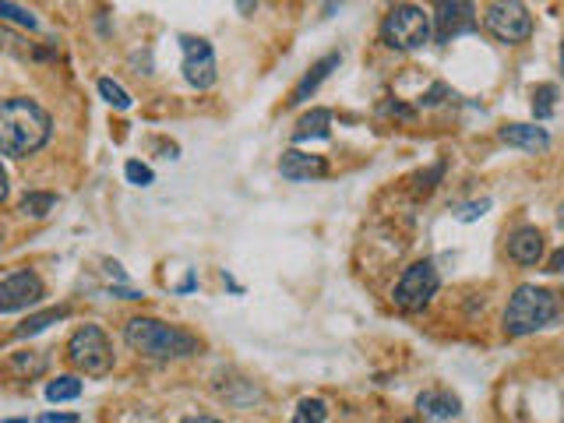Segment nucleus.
Wrapping results in <instances>:
<instances>
[{"mask_svg": "<svg viewBox=\"0 0 564 423\" xmlns=\"http://www.w3.org/2000/svg\"><path fill=\"white\" fill-rule=\"evenodd\" d=\"M53 120L36 99L11 96L0 99V156L25 159L50 141Z\"/></svg>", "mask_w": 564, "mask_h": 423, "instance_id": "1", "label": "nucleus"}, {"mask_svg": "<svg viewBox=\"0 0 564 423\" xmlns=\"http://www.w3.org/2000/svg\"><path fill=\"white\" fill-rule=\"evenodd\" d=\"M124 339L134 353H141L145 360H156V364L187 360V357H194L201 346L191 332H184V328H177V325H166V321H159V318H131L124 328Z\"/></svg>", "mask_w": 564, "mask_h": 423, "instance_id": "2", "label": "nucleus"}, {"mask_svg": "<svg viewBox=\"0 0 564 423\" xmlns=\"http://www.w3.org/2000/svg\"><path fill=\"white\" fill-rule=\"evenodd\" d=\"M557 318V293L543 290V286H519L505 307V335L522 339L540 328H547Z\"/></svg>", "mask_w": 564, "mask_h": 423, "instance_id": "3", "label": "nucleus"}, {"mask_svg": "<svg viewBox=\"0 0 564 423\" xmlns=\"http://www.w3.org/2000/svg\"><path fill=\"white\" fill-rule=\"evenodd\" d=\"M381 43L392 50H420L431 43V15L416 4H395L381 22Z\"/></svg>", "mask_w": 564, "mask_h": 423, "instance_id": "4", "label": "nucleus"}, {"mask_svg": "<svg viewBox=\"0 0 564 423\" xmlns=\"http://www.w3.org/2000/svg\"><path fill=\"white\" fill-rule=\"evenodd\" d=\"M67 360L89 378H106L113 371V346L99 325H82L67 339Z\"/></svg>", "mask_w": 564, "mask_h": 423, "instance_id": "5", "label": "nucleus"}, {"mask_svg": "<svg viewBox=\"0 0 564 423\" xmlns=\"http://www.w3.org/2000/svg\"><path fill=\"white\" fill-rule=\"evenodd\" d=\"M438 286H441V275H438V268H434V261H416V265H409L406 272H402V279L395 282L392 300L399 311L416 314L431 304Z\"/></svg>", "mask_w": 564, "mask_h": 423, "instance_id": "6", "label": "nucleus"}, {"mask_svg": "<svg viewBox=\"0 0 564 423\" xmlns=\"http://www.w3.org/2000/svg\"><path fill=\"white\" fill-rule=\"evenodd\" d=\"M483 25L494 39L501 43H526L533 36V15H529L526 4H515V0H498V4H487L483 11Z\"/></svg>", "mask_w": 564, "mask_h": 423, "instance_id": "7", "label": "nucleus"}, {"mask_svg": "<svg viewBox=\"0 0 564 423\" xmlns=\"http://www.w3.org/2000/svg\"><path fill=\"white\" fill-rule=\"evenodd\" d=\"M180 50H184V64H180V71H184L187 85H194V89H212L219 78L212 43L201 36H180Z\"/></svg>", "mask_w": 564, "mask_h": 423, "instance_id": "8", "label": "nucleus"}, {"mask_svg": "<svg viewBox=\"0 0 564 423\" xmlns=\"http://www.w3.org/2000/svg\"><path fill=\"white\" fill-rule=\"evenodd\" d=\"M46 297V286L36 272L22 268V272L0 279V314H15L25 311V307H36L39 300Z\"/></svg>", "mask_w": 564, "mask_h": 423, "instance_id": "9", "label": "nucleus"}, {"mask_svg": "<svg viewBox=\"0 0 564 423\" xmlns=\"http://www.w3.org/2000/svg\"><path fill=\"white\" fill-rule=\"evenodd\" d=\"M476 8L466 0H452V4H438V15H434V32L431 36L438 43H452L462 32H476Z\"/></svg>", "mask_w": 564, "mask_h": 423, "instance_id": "10", "label": "nucleus"}, {"mask_svg": "<svg viewBox=\"0 0 564 423\" xmlns=\"http://www.w3.org/2000/svg\"><path fill=\"white\" fill-rule=\"evenodd\" d=\"M279 173L286 180H314V177H325L328 173V163L321 156H311V152H300V149H290L282 152L279 159Z\"/></svg>", "mask_w": 564, "mask_h": 423, "instance_id": "11", "label": "nucleus"}, {"mask_svg": "<svg viewBox=\"0 0 564 423\" xmlns=\"http://www.w3.org/2000/svg\"><path fill=\"white\" fill-rule=\"evenodd\" d=\"M508 258L515 265H536L543 258V233L536 226H519V230L508 237Z\"/></svg>", "mask_w": 564, "mask_h": 423, "instance_id": "12", "label": "nucleus"}, {"mask_svg": "<svg viewBox=\"0 0 564 423\" xmlns=\"http://www.w3.org/2000/svg\"><path fill=\"white\" fill-rule=\"evenodd\" d=\"M501 141L512 145V149H526V152H547L550 149V134L536 124H505L501 127Z\"/></svg>", "mask_w": 564, "mask_h": 423, "instance_id": "13", "label": "nucleus"}, {"mask_svg": "<svg viewBox=\"0 0 564 423\" xmlns=\"http://www.w3.org/2000/svg\"><path fill=\"white\" fill-rule=\"evenodd\" d=\"M339 53H328V57H321L318 64H311V71H307L304 78H300V85L293 89V99H290V106H297V103H304L307 96H314L318 92V85L325 82L328 75H332L335 67H339Z\"/></svg>", "mask_w": 564, "mask_h": 423, "instance_id": "14", "label": "nucleus"}, {"mask_svg": "<svg viewBox=\"0 0 564 423\" xmlns=\"http://www.w3.org/2000/svg\"><path fill=\"white\" fill-rule=\"evenodd\" d=\"M416 409H420L427 420H455L462 413V402L455 399L452 392H423L416 399Z\"/></svg>", "mask_w": 564, "mask_h": 423, "instance_id": "15", "label": "nucleus"}, {"mask_svg": "<svg viewBox=\"0 0 564 423\" xmlns=\"http://www.w3.org/2000/svg\"><path fill=\"white\" fill-rule=\"evenodd\" d=\"M4 374L15 381L39 378V374H46V353L43 349H22V353H15V357L4 364Z\"/></svg>", "mask_w": 564, "mask_h": 423, "instance_id": "16", "label": "nucleus"}, {"mask_svg": "<svg viewBox=\"0 0 564 423\" xmlns=\"http://www.w3.org/2000/svg\"><path fill=\"white\" fill-rule=\"evenodd\" d=\"M67 314H71V307H50V311L29 314V318H25L22 325L15 328V339H32V335L46 332V328H50V325H57V321H64Z\"/></svg>", "mask_w": 564, "mask_h": 423, "instance_id": "17", "label": "nucleus"}, {"mask_svg": "<svg viewBox=\"0 0 564 423\" xmlns=\"http://www.w3.org/2000/svg\"><path fill=\"white\" fill-rule=\"evenodd\" d=\"M328 127H332V113L328 110H311L297 120V131L293 141H311V138H328Z\"/></svg>", "mask_w": 564, "mask_h": 423, "instance_id": "18", "label": "nucleus"}, {"mask_svg": "<svg viewBox=\"0 0 564 423\" xmlns=\"http://www.w3.org/2000/svg\"><path fill=\"white\" fill-rule=\"evenodd\" d=\"M53 205H57V194L32 191V194H25V198H22L18 212H22V216H32V219H43V216H50V212H53Z\"/></svg>", "mask_w": 564, "mask_h": 423, "instance_id": "19", "label": "nucleus"}, {"mask_svg": "<svg viewBox=\"0 0 564 423\" xmlns=\"http://www.w3.org/2000/svg\"><path fill=\"white\" fill-rule=\"evenodd\" d=\"M82 395V381L75 378V374H60V378H53L50 385H46V399L50 402H71Z\"/></svg>", "mask_w": 564, "mask_h": 423, "instance_id": "20", "label": "nucleus"}, {"mask_svg": "<svg viewBox=\"0 0 564 423\" xmlns=\"http://www.w3.org/2000/svg\"><path fill=\"white\" fill-rule=\"evenodd\" d=\"M328 420V402L325 399H300L293 423H325Z\"/></svg>", "mask_w": 564, "mask_h": 423, "instance_id": "21", "label": "nucleus"}, {"mask_svg": "<svg viewBox=\"0 0 564 423\" xmlns=\"http://www.w3.org/2000/svg\"><path fill=\"white\" fill-rule=\"evenodd\" d=\"M554 110H557V85H540V89H533V117L547 120V117H554Z\"/></svg>", "mask_w": 564, "mask_h": 423, "instance_id": "22", "label": "nucleus"}, {"mask_svg": "<svg viewBox=\"0 0 564 423\" xmlns=\"http://www.w3.org/2000/svg\"><path fill=\"white\" fill-rule=\"evenodd\" d=\"M99 96L110 106H117V110H131V96H127L124 85L113 82V78H99Z\"/></svg>", "mask_w": 564, "mask_h": 423, "instance_id": "23", "label": "nucleus"}, {"mask_svg": "<svg viewBox=\"0 0 564 423\" xmlns=\"http://www.w3.org/2000/svg\"><path fill=\"white\" fill-rule=\"evenodd\" d=\"M0 18H4V22H18L22 29H36L39 25L29 8H22V4H4V0H0Z\"/></svg>", "mask_w": 564, "mask_h": 423, "instance_id": "24", "label": "nucleus"}, {"mask_svg": "<svg viewBox=\"0 0 564 423\" xmlns=\"http://www.w3.org/2000/svg\"><path fill=\"white\" fill-rule=\"evenodd\" d=\"M124 177L131 180L134 187H149L152 180H156V177H152V170H149V166H145V163H138V159H131V163L124 166Z\"/></svg>", "mask_w": 564, "mask_h": 423, "instance_id": "25", "label": "nucleus"}, {"mask_svg": "<svg viewBox=\"0 0 564 423\" xmlns=\"http://www.w3.org/2000/svg\"><path fill=\"white\" fill-rule=\"evenodd\" d=\"M490 208V198H480V201H466V205L459 208V212H455V216H459V223H473V219H480L483 212H487Z\"/></svg>", "mask_w": 564, "mask_h": 423, "instance_id": "26", "label": "nucleus"}, {"mask_svg": "<svg viewBox=\"0 0 564 423\" xmlns=\"http://www.w3.org/2000/svg\"><path fill=\"white\" fill-rule=\"evenodd\" d=\"M441 173H445V163H438L431 173H420V177H416V194H431L434 184L441 180Z\"/></svg>", "mask_w": 564, "mask_h": 423, "instance_id": "27", "label": "nucleus"}, {"mask_svg": "<svg viewBox=\"0 0 564 423\" xmlns=\"http://www.w3.org/2000/svg\"><path fill=\"white\" fill-rule=\"evenodd\" d=\"M385 113H392V117H402V120H413V110L409 106H402V103H385L381 106Z\"/></svg>", "mask_w": 564, "mask_h": 423, "instance_id": "28", "label": "nucleus"}, {"mask_svg": "<svg viewBox=\"0 0 564 423\" xmlns=\"http://www.w3.org/2000/svg\"><path fill=\"white\" fill-rule=\"evenodd\" d=\"M547 272H564V247H561V251H557V254H550Z\"/></svg>", "mask_w": 564, "mask_h": 423, "instance_id": "29", "label": "nucleus"}, {"mask_svg": "<svg viewBox=\"0 0 564 423\" xmlns=\"http://www.w3.org/2000/svg\"><path fill=\"white\" fill-rule=\"evenodd\" d=\"M445 85H434V89L431 92H427V96H423V103H427V106H434V103H441V96H445Z\"/></svg>", "mask_w": 564, "mask_h": 423, "instance_id": "30", "label": "nucleus"}, {"mask_svg": "<svg viewBox=\"0 0 564 423\" xmlns=\"http://www.w3.org/2000/svg\"><path fill=\"white\" fill-rule=\"evenodd\" d=\"M78 420V416H60V413H46L43 416V420H39V423H75Z\"/></svg>", "mask_w": 564, "mask_h": 423, "instance_id": "31", "label": "nucleus"}, {"mask_svg": "<svg viewBox=\"0 0 564 423\" xmlns=\"http://www.w3.org/2000/svg\"><path fill=\"white\" fill-rule=\"evenodd\" d=\"M8 198V170H4V166H0V201Z\"/></svg>", "mask_w": 564, "mask_h": 423, "instance_id": "32", "label": "nucleus"}, {"mask_svg": "<svg viewBox=\"0 0 564 423\" xmlns=\"http://www.w3.org/2000/svg\"><path fill=\"white\" fill-rule=\"evenodd\" d=\"M180 423H223V420H216V416H187V420H180Z\"/></svg>", "mask_w": 564, "mask_h": 423, "instance_id": "33", "label": "nucleus"}, {"mask_svg": "<svg viewBox=\"0 0 564 423\" xmlns=\"http://www.w3.org/2000/svg\"><path fill=\"white\" fill-rule=\"evenodd\" d=\"M557 226H561V230H564V205L557 208Z\"/></svg>", "mask_w": 564, "mask_h": 423, "instance_id": "34", "label": "nucleus"}, {"mask_svg": "<svg viewBox=\"0 0 564 423\" xmlns=\"http://www.w3.org/2000/svg\"><path fill=\"white\" fill-rule=\"evenodd\" d=\"M561 75H564V39H561Z\"/></svg>", "mask_w": 564, "mask_h": 423, "instance_id": "35", "label": "nucleus"}, {"mask_svg": "<svg viewBox=\"0 0 564 423\" xmlns=\"http://www.w3.org/2000/svg\"><path fill=\"white\" fill-rule=\"evenodd\" d=\"M4 423H29V420H4Z\"/></svg>", "mask_w": 564, "mask_h": 423, "instance_id": "36", "label": "nucleus"}, {"mask_svg": "<svg viewBox=\"0 0 564 423\" xmlns=\"http://www.w3.org/2000/svg\"><path fill=\"white\" fill-rule=\"evenodd\" d=\"M0 237H4V230H0Z\"/></svg>", "mask_w": 564, "mask_h": 423, "instance_id": "37", "label": "nucleus"}]
</instances>
